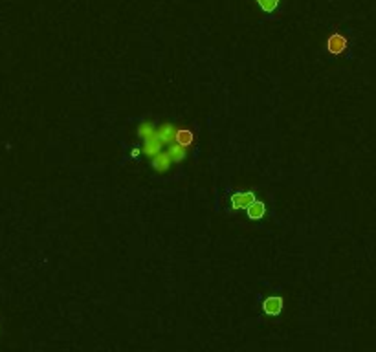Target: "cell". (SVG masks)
Listing matches in <instances>:
<instances>
[{"label": "cell", "instance_id": "1", "mask_svg": "<svg viewBox=\"0 0 376 352\" xmlns=\"http://www.w3.org/2000/svg\"><path fill=\"white\" fill-rule=\"evenodd\" d=\"M142 140V152L150 160L152 169L160 174L167 172L173 165L182 164L193 147V130L178 128L171 123L154 125L143 121L138 127Z\"/></svg>", "mask_w": 376, "mask_h": 352}, {"label": "cell", "instance_id": "2", "mask_svg": "<svg viewBox=\"0 0 376 352\" xmlns=\"http://www.w3.org/2000/svg\"><path fill=\"white\" fill-rule=\"evenodd\" d=\"M253 200H257L251 191H237L231 195V206L235 209H248V206Z\"/></svg>", "mask_w": 376, "mask_h": 352}, {"label": "cell", "instance_id": "3", "mask_svg": "<svg viewBox=\"0 0 376 352\" xmlns=\"http://www.w3.org/2000/svg\"><path fill=\"white\" fill-rule=\"evenodd\" d=\"M281 308H283V299H281V297H277V295L266 297V299L263 301V310L268 315L281 314Z\"/></svg>", "mask_w": 376, "mask_h": 352}, {"label": "cell", "instance_id": "4", "mask_svg": "<svg viewBox=\"0 0 376 352\" xmlns=\"http://www.w3.org/2000/svg\"><path fill=\"white\" fill-rule=\"evenodd\" d=\"M327 48H329V52L334 53V55L343 53L347 50V39L341 37V35H332V37L329 39V42H327Z\"/></svg>", "mask_w": 376, "mask_h": 352}, {"label": "cell", "instance_id": "5", "mask_svg": "<svg viewBox=\"0 0 376 352\" xmlns=\"http://www.w3.org/2000/svg\"><path fill=\"white\" fill-rule=\"evenodd\" d=\"M248 217L251 220H259V218H263L266 215V207H264L263 202H259V200H253V202L248 206Z\"/></svg>", "mask_w": 376, "mask_h": 352}, {"label": "cell", "instance_id": "6", "mask_svg": "<svg viewBox=\"0 0 376 352\" xmlns=\"http://www.w3.org/2000/svg\"><path fill=\"white\" fill-rule=\"evenodd\" d=\"M257 4L261 6V9H264V11H273V9L277 8V4H279V0H257Z\"/></svg>", "mask_w": 376, "mask_h": 352}]
</instances>
